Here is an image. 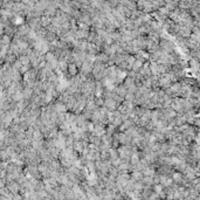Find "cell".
<instances>
[{"label":"cell","mask_w":200,"mask_h":200,"mask_svg":"<svg viewBox=\"0 0 200 200\" xmlns=\"http://www.w3.org/2000/svg\"><path fill=\"white\" fill-rule=\"evenodd\" d=\"M67 73H68V75L71 77V76H75V75H77L78 74V68L77 66L74 63V62H69L68 63V68H67Z\"/></svg>","instance_id":"6da1fadb"},{"label":"cell","mask_w":200,"mask_h":200,"mask_svg":"<svg viewBox=\"0 0 200 200\" xmlns=\"http://www.w3.org/2000/svg\"><path fill=\"white\" fill-rule=\"evenodd\" d=\"M130 177L132 178L135 181H140V180H142V178H143V173H142V171L133 170V172L131 173V176H130Z\"/></svg>","instance_id":"7a4b0ae2"},{"label":"cell","mask_w":200,"mask_h":200,"mask_svg":"<svg viewBox=\"0 0 200 200\" xmlns=\"http://www.w3.org/2000/svg\"><path fill=\"white\" fill-rule=\"evenodd\" d=\"M8 188H9V191H12V192H18L19 191V184H17L15 181H11L9 184H8Z\"/></svg>","instance_id":"3957f363"}]
</instances>
